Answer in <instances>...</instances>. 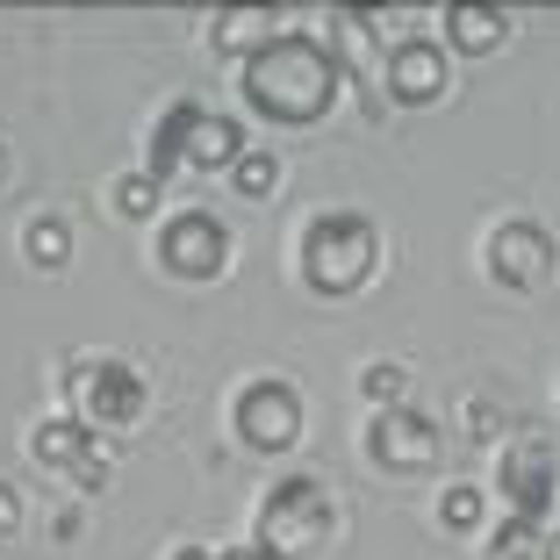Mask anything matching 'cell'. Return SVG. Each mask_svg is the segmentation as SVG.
I'll return each mask as SVG.
<instances>
[{
	"label": "cell",
	"mask_w": 560,
	"mask_h": 560,
	"mask_svg": "<svg viewBox=\"0 0 560 560\" xmlns=\"http://www.w3.org/2000/svg\"><path fill=\"white\" fill-rule=\"evenodd\" d=\"M159 259L180 280H209V273H223V259H231V237H223V223H215L209 209H180L173 223H165V237H159Z\"/></svg>",
	"instance_id": "cell-5"
},
{
	"label": "cell",
	"mask_w": 560,
	"mask_h": 560,
	"mask_svg": "<svg viewBox=\"0 0 560 560\" xmlns=\"http://www.w3.org/2000/svg\"><path fill=\"white\" fill-rule=\"evenodd\" d=\"M338 94V66L316 36H288L280 30L273 44H259L245 58V101L273 122H316Z\"/></svg>",
	"instance_id": "cell-1"
},
{
	"label": "cell",
	"mask_w": 560,
	"mask_h": 560,
	"mask_svg": "<svg viewBox=\"0 0 560 560\" xmlns=\"http://www.w3.org/2000/svg\"><path fill=\"white\" fill-rule=\"evenodd\" d=\"M215 560H266V553H215Z\"/></svg>",
	"instance_id": "cell-26"
},
{
	"label": "cell",
	"mask_w": 560,
	"mask_h": 560,
	"mask_svg": "<svg viewBox=\"0 0 560 560\" xmlns=\"http://www.w3.org/2000/svg\"><path fill=\"white\" fill-rule=\"evenodd\" d=\"M546 560H560V532H553V539H546Z\"/></svg>",
	"instance_id": "cell-25"
},
{
	"label": "cell",
	"mask_w": 560,
	"mask_h": 560,
	"mask_svg": "<svg viewBox=\"0 0 560 560\" xmlns=\"http://www.w3.org/2000/svg\"><path fill=\"white\" fill-rule=\"evenodd\" d=\"M237 431H245L259 453H280V445L302 439V396L288 381H252L237 396Z\"/></svg>",
	"instance_id": "cell-6"
},
{
	"label": "cell",
	"mask_w": 560,
	"mask_h": 560,
	"mask_svg": "<svg viewBox=\"0 0 560 560\" xmlns=\"http://www.w3.org/2000/svg\"><path fill=\"white\" fill-rule=\"evenodd\" d=\"M116 209L122 215H151L159 209V180H151V173H130V180L116 187Z\"/></svg>",
	"instance_id": "cell-19"
},
{
	"label": "cell",
	"mask_w": 560,
	"mask_h": 560,
	"mask_svg": "<svg viewBox=\"0 0 560 560\" xmlns=\"http://www.w3.org/2000/svg\"><path fill=\"white\" fill-rule=\"evenodd\" d=\"M546 266H553V245H546V231H539V223H525V215L503 223V231L489 237V273L503 280V288H532Z\"/></svg>",
	"instance_id": "cell-10"
},
{
	"label": "cell",
	"mask_w": 560,
	"mask_h": 560,
	"mask_svg": "<svg viewBox=\"0 0 560 560\" xmlns=\"http://www.w3.org/2000/svg\"><path fill=\"white\" fill-rule=\"evenodd\" d=\"M366 396L396 402V396H402V366H366Z\"/></svg>",
	"instance_id": "cell-21"
},
{
	"label": "cell",
	"mask_w": 560,
	"mask_h": 560,
	"mask_svg": "<svg viewBox=\"0 0 560 560\" xmlns=\"http://www.w3.org/2000/svg\"><path fill=\"white\" fill-rule=\"evenodd\" d=\"M439 511H445V525H481V489H475V481H460V489H445V503H439Z\"/></svg>",
	"instance_id": "cell-20"
},
{
	"label": "cell",
	"mask_w": 560,
	"mask_h": 560,
	"mask_svg": "<svg viewBox=\"0 0 560 560\" xmlns=\"http://www.w3.org/2000/svg\"><path fill=\"white\" fill-rule=\"evenodd\" d=\"M330 525V503L310 475H288L273 481V495L259 503V553L266 560H288V553H310Z\"/></svg>",
	"instance_id": "cell-3"
},
{
	"label": "cell",
	"mask_w": 560,
	"mask_h": 560,
	"mask_svg": "<svg viewBox=\"0 0 560 560\" xmlns=\"http://www.w3.org/2000/svg\"><path fill=\"white\" fill-rule=\"evenodd\" d=\"M388 86H396V101H439L445 94V50L431 36H402L388 50Z\"/></svg>",
	"instance_id": "cell-11"
},
{
	"label": "cell",
	"mask_w": 560,
	"mask_h": 560,
	"mask_svg": "<svg viewBox=\"0 0 560 560\" xmlns=\"http://www.w3.org/2000/svg\"><path fill=\"white\" fill-rule=\"evenodd\" d=\"M273 8H223L215 15V44L223 50H259V44H273Z\"/></svg>",
	"instance_id": "cell-14"
},
{
	"label": "cell",
	"mask_w": 560,
	"mask_h": 560,
	"mask_svg": "<svg viewBox=\"0 0 560 560\" xmlns=\"http://www.w3.org/2000/svg\"><path fill=\"white\" fill-rule=\"evenodd\" d=\"M30 259L36 266H66L72 259V223L66 215H36L30 223Z\"/></svg>",
	"instance_id": "cell-15"
},
{
	"label": "cell",
	"mask_w": 560,
	"mask_h": 560,
	"mask_svg": "<svg viewBox=\"0 0 560 560\" xmlns=\"http://www.w3.org/2000/svg\"><path fill=\"white\" fill-rule=\"evenodd\" d=\"M180 122H187V101H173L159 116V130H151V180H165L180 165Z\"/></svg>",
	"instance_id": "cell-16"
},
{
	"label": "cell",
	"mask_w": 560,
	"mask_h": 560,
	"mask_svg": "<svg viewBox=\"0 0 560 560\" xmlns=\"http://www.w3.org/2000/svg\"><path fill=\"white\" fill-rule=\"evenodd\" d=\"M36 460H44V467H66V475L86 481V489H101V481H108V453L94 445V431H86L80 417H50V424H36Z\"/></svg>",
	"instance_id": "cell-8"
},
{
	"label": "cell",
	"mask_w": 560,
	"mask_h": 560,
	"mask_svg": "<svg viewBox=\"0 0 560 560\" xmlns=\"http://www.w3.org/2000/svg\"><path fill=\"white\" fill-rule=\"evenodd\" d=\"M0 180H8V159H0Z\"/></svg>",
	"instance_id": "cell-27"
},
{
	"label": "cell",
	"mask_w": 560,
	"mask_h": 560,
	"mask_svg": "<svg viewBox=\"0 0 560 560\" xmlns=\"http://www.w3.org/2000/svg\"><path fill=\"white\" fill-rule=\"evenodd\" d=\"M180 159L187 165H237L245 159V130L231 116H209L187 101V122H180Z\"/></svg>",
	"instance_id": "cell-12"
},
{
	"label": "cell",
	"mask_w": 560,
	"mask_h": 560,
	"mask_svg": "<svg viewBox=\"0 0 560 560\" xmlns=\"http://www.w3.org/2000/svg\"><path fill=\"white\" fill-rule=\"evenodd\" d=\"M273 180H280V165L266 159V151H245V159H237V187H245L252 201H259V195H273Z\"/></svg>",
	"instance_id": "cell-17"
},
{
	"label": "cell",
	"mask_w": 560,
	"mask_h": 560,
	"mask_svg": "<svg viewBox=\"0 0 560 560\" xmlns=\"http://www.w3.org/2000/svg\"><path fill=\"white\" fill-rule=\"evenodd\" d=\"M15 517H22V503H15V489L0 481V532H15Z\"/></svg>",
	"instance_id": "cell-23"
},
{
	"label": "cell",
	"mask_w": 560,
	"mask_h": 560,
	"mask_svg": "<svg viewBox=\"0 0 560 560\" xmlns=\"http://www.w3.org/2000/svg\"><path fill=\"white\" fill-rule=\"evenodd\" d=\"M366 445H374L381 467H410V475H424V467L439 460V424H431L424 410H410V402H388V410L374 417V431H366Z\"/></svg>",
	"instance_id": "cell-7"
},
{
	"label": "cell",
	"mask_w": 560,
	"mask_h": 560,
	"mask_svg": "<svg viewBox=\"0 0 560 560\" xmlns=\"http://www.w3.org/2000/svg\"><path fill=\"white\" fill-rule=\"evenodd\" d=\"M66 388H72L80 424H137V410H144V381L122 360H80L66 374Z\"/></svg>",
	"instance_id": "cell-4"
},
{
	"label": "cell",
	"mask_w": 560,
	"mask_h": 560,
	"mask_svg": "<svg viewBox=\"0 0 560 560\" xmlns=\"http://www.w3.org/2000/svg\"><path fill=\"white\" fill-rule=\"evenodd\" d=\"M445 36H453L460 50H489V44H503V8L460 0V8H445Z\"/></svg>",
	"instance_id": "cell-13"
},
{
	"label": "cell",
	"mask_w": 560,
	"mask_h": 560,
	"mask_svg": "<svg viewBox=\"0 0 560 560\" xmlns=\"http://www.w3.org/2000/svg\"><path fill=\"white\" fill-rule=\"evenodd\" d=\"M503 495H511V517H532V525H546V503H553V460H546V439L532 431L525 445H517L511 460H503Z\"/></svg>",
	"instance_id": "cell-9"
},
{
	"label": "cell",
	"mask_w": 560,
	"mask_h": 560,
	"mask_svg": "<svg viewBox=\"0 0 560 560\" xmlns=\"http://www.w3.org/2000/svg\"><path fill=\"white\" fill-rule=\"evenodd\" d=\"M467 431H475V439H489V431H495V410H489V402H475V410H467Z\"/></svg>",
	"instance_id": "cell-22"
},
{
	"label": "cell",
	"mask_w": 560,
	"mask_h": 560,
	"mask_svg": "<svg viewBox=\"0 0 560 560\" xmlns=\"http://www.w3.org/2000/svg\"><path fill=\"white\" fill-rule=\"evenodd\" d=\"M532 546H539V525H532V517H511V525L495 532V546H489V553H495V560H525Z\"/></svg>",
	"instance_id": "cell-18"
},
{
	"label": "cell",
	"mask_w": 560,
	"mask_h": 560,
	"mask_svg": "<svg viewBox=\"0 0 560 560\" xmlns=\"http://www.w3.org/2000/svg\"><path fill=\"white\" fill-rule=\"evenodd\" d=\"M173 560H215V553H201V546H180V553H173Z\"/></svg>",
	"instance_id": "cell-24"
},
{
	"label": "cell",
	"mask_w": 560,
	"mask_h": 560,
	"mask_svg": "<svg viewBox=\"0 0 560 560\" xmlns=\"http://www.w3.org/2000/svg\"><path fill=\"white\" fill-rule=\"evenodd\" d=\"M366 266H374V223L352 209H330L310 223V237H302V273H310V288H324V295H352L366 280Z\"/></svg>",
	"instance_id": "cell-2"
}]
</instances>
